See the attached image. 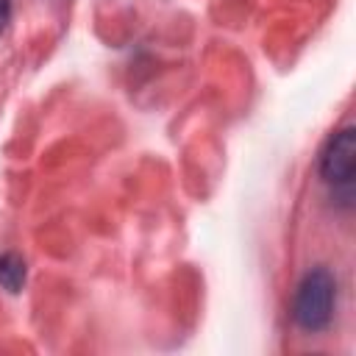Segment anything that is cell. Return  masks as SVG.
<instances>
[{
    "label": "cell",
    "mask_w": 356,
    "mask_h": 356,
    "mask_svg": "<svg viewBox=\"0 0 356 356\" xmlns=\"http://www.w3.org/2000/svg\"><path fill=\"white\" fill-rule=\"evenodd\" d=\"M337 303V281L325 267H314L303 275L298 295H295V323L303 331H323L331 323Z\"/></svg>",
    "instance_id": "6da1fadb"
},
{
    "label": "cell",
    "mask_w": 356,
    "mask_h": 356,
    "mask_svg": "<svg viewBox=\"0 0 356 356\" xmlns=\"http://www.w3.org/2000/svg\"><path fill=\"white\" fill-rule=\"evenodd\" d=\"M8 17H11V0H0V33L8 25Z\"/></svg>",
    "instance_id": "277c9868"
},
{
    "label": "cell",
    "mask_w": 356,
    "mask_h": 356,
    "mask_svg": "<svg viewBox=\"0 0 356 356\" xmlns=\"http://www.w3.org/2000/svg\"><path fill=\"white\" fill-rule=\"evenodd\" d=\"M320 175L331 186L350 189L356 175V131L353 128H342L325 142L320 153Z\"/></svg>",
    "instance_id": "7a4b0ae2"
},
{
    "label": "cell",
    "mask_w": 356,
    "mask_h": 356,
    "mask_svg": "<svg viewBox=\"0 0 356 356\" xmlns=\"http://www.w3.org/2000/svg\"><path fill=\"white\" fill-rule=\"evenodd\" d=\"M25 259L14 250L0 253V286L8 292H19L25 284Z\"/></svg>",
    "instance_id": "3957f363"
}]
</instances>
